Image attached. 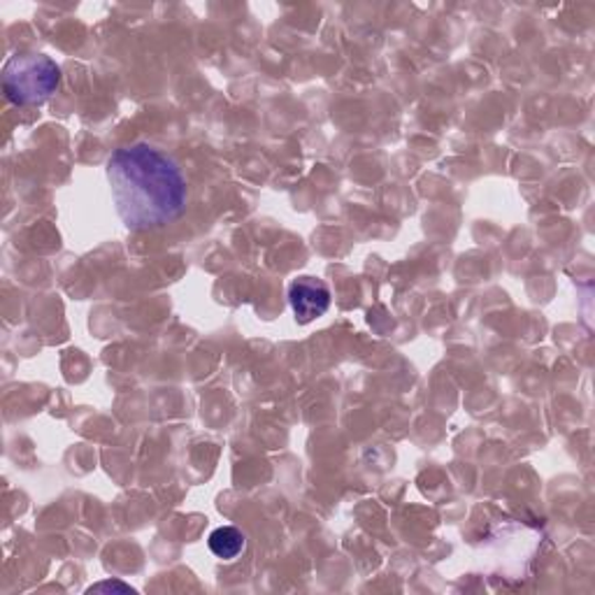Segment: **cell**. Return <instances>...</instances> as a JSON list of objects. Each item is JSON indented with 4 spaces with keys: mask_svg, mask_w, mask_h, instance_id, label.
<instances>
[{
    "mask_svg": "<svg viewBox=\"0 0 595 595\" xmlns=\"http://www.w3.org/2000/svg\"><path fill=\"white\" fill-rule=\"evenodd\" d=\"M113 203L128 231L172 224L187 210V178L170 153L136 142L117 149L107 161Z\"/></svg>",
    "mask_w": 595,
    "mask_h": 595,
    "instance_id": "6da1fadb",
    "label": "cell"
},
{
    "mask_svg": "<svg viewBox=\"0 0 595 595\" xmlns=\"http://www.w3.org/2000/svg\"><path fill=\"white\" fill-rule=\"evenodd\" d=\"M61 84L59 65L45 54H17L3 68V89L10 103L31 107L56 94Z\"/></svg>",
    "mask_w": 595,
    "mask_h": 595,
    "instance_id": "7a4b0ae2",
    "label": "cell"
},
{
    "mask_svg": "<svg viewBox=\"0 0 595 595\" xmlns=\"http://www.w3.org/2000/svg\"><path fill=\"white\" fill-rule=\"evenodd\" d=\"M289 302L298 323H310L323 317L330 307V289L317 277H300L291 284Z\"/></svg>",
    "mask_w": 595,
    "mask_h": 595,
    "instance_id": "3957f363",
    "label": "cell"
},
{
    "mask_svg": "<svg viewBox=\"0 0 595 595\" xmlns=\"http://www.w3.org/2000/svg\"><path fill=\"white\" fill-rule=\"evenodd\" d=\"M208 542H210L212 554L224 559V561L237 559L242 554V549H245V535H242V531L235 525L216 528V531H212Z\"/></svg>",
    "mask_w": 595,
    "mask_h": 595,
    "instance_id": "277c9868",
    "label": "cell"
},
{
    "mask_svg": "<svg viewBox=\"0 0 595 595\" xmlns=\"http://www.w3.org/2000/svg\"><path fill=\"white\" fill-rule=\"evenodd\" d=\"M103 591H121V593H134V588H130L128 584L124 582H100V584H94L89 588V593H103Z\"/></svg>",
    "mask_w": 595,
    "mask_h": 595,
    "instance_id": "5b68a950",
    "label": "cell"
}]
</instances>
